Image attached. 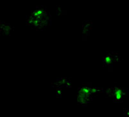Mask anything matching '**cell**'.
<instances>
[{"instance_id":"obj_1","label":"cell","mask_w":129,"mask_h":117,"mask_svg":"<svg viewBox=\"0 0 129 117\" xmlns=\"http://www.w3.org/2000/svg\"><path fill=\"white\" fill-rule=\"evenodd\" d=\"M127 95V92L123 89L116 88L114 92V102H121Z\"/></svg>"},{"instance_id":"obj_2","label":"cell","mask_w":129,"mask_h":117,"mask_svg":"<svg viewBox=\"0 0 129 117\" xmlns=\"http://www.w3.org/2000/svg\"><path fill=\"white\" fill-rule=\"evenodd\" d=\"M124 115L125 117H129V109H126L124 111Z\"/></svg>"}]
</instances>
